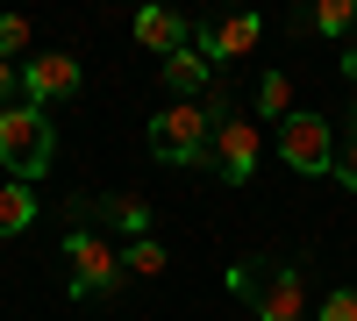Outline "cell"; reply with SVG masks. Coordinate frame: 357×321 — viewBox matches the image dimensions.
Segmentation results:
<instances>
[{
	"instance_id": "obj_1",
	"label": "cell",
	"mask_w": 357,
	"mask_h": 321,
	"mask_svg": "<svg viewBox=\"0 0 357 321\" xmlns=\"http://www.w3.org/2000/svg\"><path fill=\"white\" fill-rule=\"evenodd\" d=\"M215 122H222V100H172L165 114H151V129H143V143H151L158 164H207V150H215Z\"/></svg>"
},
{
	"instance_id": "obj_2",
	"label": "cell",
	"mask_w": 357,
	"mask_h": 321,
	"mask_svg": "<svg viewBox=\"0 0 357 321\" xmlns=\"http://www.w3.org/2000/svg\"><path fill=\"white\" fill-rule=\"evenodd\" d=\"M50 150H57V136H50V114L43 107H29V100L0 107V171H8V179L36 186L50 171Z\"/></svg>"
},
{
	"instance_id": "obj_3",
	"label": "cell",
	"mask_w": 357,
	"mask_h": 321,
	"mask_svg": "<svg viewBox=\"0 0 357 321\" xmlns=\"http://www.w3.org/2000/svg\"><path fill=\"white\" fill-rule=\"evenodd\" d=\"M65 272H72V300H107L122 285V250L93 228H72L65 236Z\"/></svg>"
},
{
	"instance_id": "obj_4",
	"label": "cell",
	"mask_w": 357,
	"mask_h": 321,
	"mask_svg": "<svg viewBox=\"0 0 357 321\" xmlns=\"http://www.w3.org/2000/svg\"><path fill=\"white\" fill-rule=\"evenodd\" d=\"M279 157L301 171V179H321V171H336V129H329V114H286L279 122Z\"/></svg>"
},
{
	"instance_id": "obj_5",
	"label": "cell",
	"mask_w": 357,
	"mask_h": 321,
	"mask_svg": "<svg viewBox=\"0 0 357 321\" xmlns=\"http://www.w3.org/2000/svg\"><path fill=\"white\" fill-rule=\"evenodd\" d=\"M207 164H215V179H229V186H250L257 179V122H250V114H222V122H215V150H207Z\"/></svg>"
},
{
	"instance_id": "obj_6",
	"label": "cell",
	"mask_w": 357,
	"mask_h": 321,
	"mask_svg": "<svg viewBox=\"0 0 357 321\" xmlns=\"http://www.w3.org/2000/svg\"><path fill=\"white\" fill-rule=\"evenodd\" d=\"M86 86V65L72 50H43V57H29L22 65V100L29 107H50V100H72Z\"/></svg>"
},
{
	"instance_id": "obj_7",
	"label": "cell",
	"mask_w": 357,
	"mask_h": 321,
	"mask_svg": "<svg viewBox=\"0 0 357 321\" xmlns=\"http://www.w3.org/2000/svg\"><path fill=\"white\" fill-rule=\"evenodd\" d=\"M257 321H301L307 314V279L293 272V265H279V272H264V285H257Z\"/></svg>"
},
{
	"instance_id": "obj_8",
	"label": "cell",
	"mask_w": 357,
	"mask_h": 321,
	"mask_svg": "<svg viewBox=\"0 0 357 321\" xmlns=\"http://www.w3.org/2000/svg\"><path fill=\"white\" fill-rule=\"evenodd\" d=\"M193 36H200V29L178 15V8H143V15H136V43H143V50H158V57L193 50Z\"/></svg>"
},
{
	"instance_id": "obj_9",
	"label": "cell",
	"mask_w": 357,
	"mask_h": 321,
	"mask_svg": "<svg viewBox=\"0 0 357 321\" xmlns=\"http://www.w3.org/2000/svg\"><path fill=\"white\" fill-rule=\"evenodd\" d=\"M207 79H215V57H207L200 43L178 50V57H165V93H172V100H200Z\"/></svg>"
},
{
	"instance_id": "obj_10",
	"label": "cell",
	"mask_w": 357,
	"mask_h": 321,
	"mask_svg": "<svg viewBox=\"0 0 357 321\" xmlns=\"http://www.w3.org/2000/svg\"><path fill=\"white\" fill-rule=\"evenodd\" d=\"M193 43L215 57V65H222V57H250V50H257V15H229V22H215V29H200Z\"/></svg>"
},
{
	"instance_id": "obj_11",
	"label": "cell",
	"mask_w": 357,
	"mask_h": 321,
	"mask_svg": "<svg viewBox=\"0 0 357 321\" xmlns=\"http://www.w3.org/2000/svg\"><path fill=\"white\" fill-rule=\"evenodd\" d=\"M93 214H100V221H114L129 243L151 236V200H136V193H100V200H93Z\"/></svg>"
},
{
	"instance_id": "obj_12",
	"label": "cell",
	"mask_w": 357,
	"mask_h": 321,
	"mask_svg": "<svg viewBox=\"0 0 357 321\" xmlns=\"http://www.w3.org/2000/svg\"><path fill=\"white\" fill-rule=\"evenodd\" d=\"M29 221H36V186L0 179V236H22Z\"/></svg>"
},
{
	"instance_id": "obj_13",
	"label": "cell",
	"mask_w": 357,
	"mask_h": 321,
	"mask_svg": "<svg viewBox=\"0 0 357 321\" xmlns=\"http://www.w3.org/2000/svg\"><path fill=\"white\" fill-rule=\"evenodd\" d=\"M165 265H172V257H165V243H158V236H143V243H129V250H122V272H129V279H165Z\"/></svg>"
},
{
	"instance_id": "obj_14",
	"label": "cell",
	"mask_w": 357,
	"mask_h": 321,
	"mask_svg": "<svg viewBox=\"0 0 357 321\" xmlns=\"http://www.w3.org/2000/svg\"><path fill=\"white\" fill-rule=\"evenodd\" d=\"M264 114H279V122L293 114V79L286 72H264L257 79V122H264Z\"/></svg>"
},
{
	"instance_id": "obj_15",
	"label": "cell",
	"mask_w": 357,
	"mask_h": 321,
	"mask_svg": "<svg viewBox=\"0 0 357 321\" xmlns=\"http://www.w3.org/2000/svg\"><path fill=\"white\" fill-rule=\"evenodd\" d=\"M336 179L357 193V107H343V136H336Z\"/></svg>"
},
{
	"instance_id": "obj_16",
	"label": "cell",
	"mask_w": 357,
	"mask_h": 321,
	"mask_svg": "<svg viewBox=\"0 0 357 321\" xmlns=\"http://www.w3.org/2000/svg\"><path fill=\"white\" fill-rule=\"evenodd\" d=\"M350 22H357V0H321V8H314L321 36H350Z\"/></svg>"
},
{
	"instance_id": "obj_17",
	"label": "cell",
	"mask_w": 357,
	"mask_h": 321,
	"mask_svg": "<svg viewBox=\"0 0 357 321\" xmlns=\"http://www.w3.org/2000/svg\"><path fill=\"white\" fill-rule=\"evenodd\" d=\"M22 50H29V22H22V15H0V57L15 65Z\"/></svg>"
},
{
	"instance_id": "obj_18",
	"label": "cell",
	"mask_w": 357,
	"mask_h": 321,
	"mask_svg": "<svg viewBox=\"0 0 357 321\" xmlns=\"http://www.w3.org/2000/svg\"><path fill=\"white\" fill-rule=\"evenodd\" d=\"M321 321H357V285H336V293H321Z\"/></svg>"
},
{
	"instance_id": "obj_19",
	"label": "cell",
	"mask_w": 357,
	"mask_h": 321,
	"mask_svg": "<svg viewBox=\"0 0 357 321\" xmlns=\"http://www.w3.org/2000/svg\"><path fill=\"white\" fill-rule=\"evenodd\" d=\"M257 285H264V279H257L250 265H229V293H236V300H257Z\"/></svg>"
},
{
	"instance_id": "obj_20",
	"label": "cell",
	"mask_w": 357,
	"mask_h": 321,
	"mask_svg": "<svg viewBox=\"0 0 357 321\" xmlns=\"http://www.w3.org/2000/svg\"><path fill=\"white\" fill-rule=\"evenodd\" d=\"M0 100H8V107L22 100V65H8V57H0Z\"/></svg>"
},
{
	"instance_id": "obj_21",
	"label": "cell",
	"mask_w": 357,
	"mask_h": 321,
	"mask_svg": "<svg viewBox=\"0 0 357 321\" xmlns=\"http://www.w3.org/2000/svg\"><path fill=\"white\" fill-rule=\"evenodd\" d=\"M343 79H350V86H357V43H350V50H343Z\"/></svg>"
}]
</instances>
